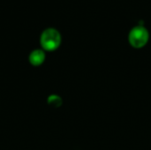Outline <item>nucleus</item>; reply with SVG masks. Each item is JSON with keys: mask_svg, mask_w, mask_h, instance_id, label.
<instances>
[{"mask_svg": "<svg viewBox=\"0 0 151 150\" xmlns=\"http://www.w3.org/2000/svg\"><path fill=\"white\" fill-rule=\"evenodd\" d=\"M40 44L43 50L54 51L61 44L60 33L52 27L45 29L40 37Z\"/></svg>", "mask_w": 151, "mask_h": 150, "instance_id": "f257e3e1", "label": "nucleus"}, {"mask_svg": "<svg viewBox=\"0 0 151 150\" xmlns=\"http://www.w3.org/2000/svg\"><path fill=\"white\" fill-rule=\"evenodd\" d=\"M149 39V31L143 25H137L134 27L128 34V42L130 45L135 49H141L144 47L148 43Z\"/></svg>", "mask_w": 151, "mask_h": 150, "instance_id": "f03ea898", "label": "nucleus"}, {"mask_svg": "<svg viewBox=\"0 0 151 150\" xmlns=\"http://www.w3.org/2000/svg\"><path fill=\"white\" fill-rule=\"evenodd\" d=\"M45 52L43 50L41 49H37V50H34L30 54H29V63L33 65V66H40L41 65L43 64L44 60H45Z\"/></svg>", "mask_w": 151, "mask_h": 150, "instance_id": "7ed1b4c3", "label": "nucleus"}, {"mask_svg": "<svg viewBox=\"0 0 151 150\" xmlns=\"http://www.w3.org/2000/svg\"><path fill=\"white\" fill-rule=\"evenodd\" d=\"M47 103L54 108H59L63 104L62 98L58 95H50L47 98Z\"/></svg>", "mask_w": 151, "mask_h": 150, "instance_id": "20e7f679", "label": "nucleus"}]
</instances>
